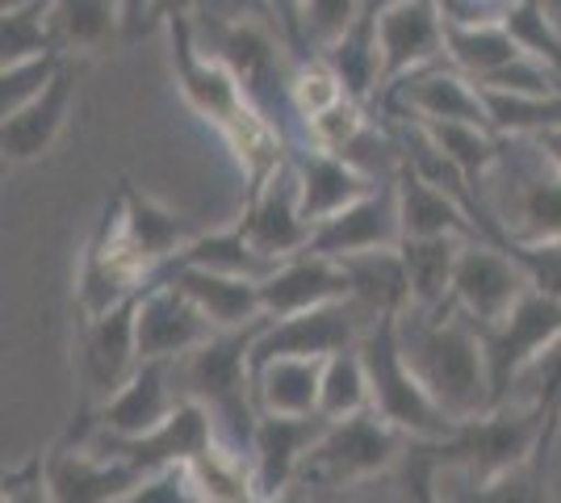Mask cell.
<instances>
[{
  "label": "cell",
  "instance_id": "obj_1",
  "mask_svg": "<svg viewBox=\"0 0 561 503\" xmlns=\"http://www.w3.org/2000/svg\"><path fill=\"white\" fill-rule=\"evenodd\" d=\"M164 30L172 38V72H176V89L185 96V105L231 147V156L243 168L248 193H252L289 160L294 147L285 144V130L264 118L231 68L197 43L193 18H172L164 22Z\"/></svg>",
  "mask_w": 561,
  "mask_h": 503
},
{
  "label": "cell",
  "instance_id": "obj_2",
  "mask_svg": "<svg viewBox=\"0 0 561 503\" xmlns=\"http://www.w3.org/2000/svg\"><path fill=\"white\" fill-rule=\"evenodd\" d=\"M398 340L423 390L436 399V408L453 424L494 411L486 344L478 323H469L457 307H440V311L407 307L398 315Z\"/></svg>",
  "mask_w": 561,
  "mask_h": 503
},
{
  "label": "cell",
  "instance_id": "obj_3",
  "mask_svg": "<svg viewBox=\"0 0 561 503\" xmlns=\"http://www.w3.org/2000/svg\"><path fill=\"white\" fill-rule=\"evenodd\" d=\"M260 328L264 323L243 328V332H218L197 353L172 361L181 399L210 411L218 445L243 461L252 454V436L260 424L256 386H252V344Z\"/></svg>",
  "mask_w": 561,
  "mask_h": 503
},
{
  "label": "cell",
  "instance_id": "obj_4",
  "mask_svg": "<svg viewBox=\"0 0 561 503\" xmlns=\"http://www.w3.org/2000/svg\"><path fill=\"white\" fill-rule=\"evenodd\" d=\"M202 18H210V34L193 22L197 43L210 55H218L234 72V80L243 84V93L252 96L260 114L289 135L285 118H294L289 114V80L298 68V55L285 47L277 25L260 22V18H222L214 9H202Z\"/></svg>",
  "mask_w": 561,
  "mask_h": 503
},
{
  "label": "cell",
  "instance_id": "obj_5",
  "mask_svg": "<svg viewBox=\"0 0 561 503\" xmlns=\"http://www.w3.org/2000/svg\"><path fill=\"white\" fill-rule=\"evenodd\" d=\"M558 432L561 428H553L537 408L503 403V408L486 411L478 420L457 424L448 441H436V445L423 441V445L432 449L436 466L445 475H457V479L466 482H491L499 475L515 470V466H524Z\"/></svg>",
  "mask_w": 561,
  "mask_h": 503
},
{
  "label": "cell",
  "instance_id": "obj_6",
  "mask_svg": "<svg viewBox=\"0 0 561 503\" xmlns=\"http://www.w3.org/2000/svg\"><path fill=\"white\" fill-rule=\"evenodd\" d=\"M360 357L369 369V386H374V415H381L390 428H398L407 441H448L453 436V420L436 408V399L423 390V382L415 378L411 361L402 353L398 340V315L377 319L374 328L360 340Z\"/></svg>",
  "mask_w": 561,
  "mask_h": 503
},
{
  "label": "cell",
  "instance_id": "obj_7",
  "mask_svg": "<svg viewBox=\"0 0 561 503\" xmlns=\"http://www.w3.org/2000/svg\"><path fill=\"white\" fill-rule=\"evenodd\" d=\"M407 445L411 441L374 411L352 415V420H335V424H328L323 441L314 445L298 487L310 482L319 491H344V487L381 479L386 470H394L407 457Z\"/></svg>",
  "mask_w": 561,
  "mask_h": 503
},
{
  "label": "cell",
  "instance_id": "obj_8",
  "mask_svg": "<svg viewBox=\"0 0 561 503\" xmlns=\"http://www.w3.org/2000/svg\"><path fill=\"white\" fill-rule=\"evenodd\" d=\"M139 298L122 302L114 311L80 319L76 335V378H80V415H93L101 403H110L130 374L139 369Z\"/></svg>",
  "mask_w": 561,
  "mask_h": 503
},
{
  "label": "cell",
  "instance_id": "obj_9",
  "mask_svg": "<svg viewBox=\"0 0 561 503\" xmlns=\"http://www.w3.org/2000/svg\"><path fill=\"white\" fill-rule=\"evenodd\" d=\"M524 151L512 156L503 139V160L494 172H503L512 202L494 210V222L503 227L507 243H549L561 240V176L540 156L533 139H519Z\"/></svg>",
  "mask_w": 561,
  "mask_h": 503
},
{
  "label": "cell",
  "instance_id": "obj_10",
  "mask_svg": "<svg viewBox=\"0 0 561 503\" xmlns=\"http://www.w3.org/2000/svg\"><path fill=\"white\" fill-rule=\"evenodd\" d=\"M478 332L486 344L494 408H503L512 399L519 374L561 340V302L540 289H528L507 311V319H499L494 328H478Z\"/></svg>",
  "mask_w": 561,
  "mask_h": 503
},
{
  "label": "cell",
  "instance_id": "obj_11",
  "mask_svg": "<svg viewBox=\"0 0 561 503\" xmlns=\"http://www.w3.org/2000/svg\"><path fill=\"white\" fill-rule=\"evenodd\" d=\"M374 323L360 315V307L344 298V302H328L314 311L289 315V319H264L256 344H252V369L264 361L277 357H306V361H328L344 348H356Z\"/></svg>",
  "mask_w": 561,
  "mask_h": 503
},
{
  "label": "cell",
  "instance_id": "obj_12",
  "mask_svg": "<svg viewBox=\"0 0 561 503\" xmlns=\"http://www.w3.org/2000/svg\"><path fill=\"white\" fill-rule=\"evenodd\" d=\"M528 289H533V282L515 264V256H507V248L486 240H466L461 256H457V273H453L448 307H457L478 328H494L499 319H507V311Z\"/></svg>",
  "mask_w": 561,
  "mask_h": 503
},
{
  "label": "cell",
  "instance_id": "obj_13",
  "mask_svg": "<svg viewBox=\"0 0 561 503\" xmlns=\"http://www.w3.org/2000/svg\"><path fill=\"white\" fill-rule=\"evenodd\" d=\"M377 55H381V93L407 76L445 64V13L440 0H394L377 13Z\"/></svg>",
  "mask_w": 561,
  "mask_h": 503
},
{
  "label": "cell",
  "instance_id": "obj_14",
  "mask_svg": "<svg viewBox=\"0 0 561 503\" xmlns=\"http://www.w3.org/2000/svg\"><path fill=\"white\" fill-rule=\"evenodd\" d=\"M239 231L248 236V243L264 252L268 261H289L310 248V218L302 210V190H298V172H294V151L289 160L264 181L256 190L248 193L243 202V215L234 218Z\"/></svg>",
  "mask_w": 561,
  "mask_h": 503
},
{
  "label": "cell",
  "instance_id": "obj_15",
  "mask_svg": "<svg viewBox=\"0 0 561 503\" xmlns=\"http://www.w3.org/2000/svg\"><path fill=\"white\" fill-rule=\"evenodd\" d=\"M331 420L323 415H260L252 454H248V482L252 503L277 500L302 482V470L314 445L323 441Z\"/></svg>",
  "mask_w": 561,
  "mask_h": 503
},
{
  "label": "cell",
  "instance_id": "obj_16",
  "mask_svg": "<svg viewBox=\"0 0 561 503\" xmlns=\"http://www.w3.org/2000/svg\"><path fill=\"white\" fill-rule=\"evenodd\" d=\"M135 328H139V361H181L218 335L202 307L172 277L147 282L139 294Z\"/></svg>",
  "mask_w": 561,
  "mask_h": 503
},
{
  "label": "cell",
  "instance_id": "obj_17",
  "mask_svg": "<svg viewBox=\"0 0 561 503\" xmlns=\"http://www.w3.org/2000/svg\"><path fill=\"white\" fill-rule=\"evenodd\" d=\"M96 454L126 461L135 470H164V466H197L202 457H210L218 449V428H214L210 411L181 399V408L168 415L160 428H151L147 436L135 441H110V436H89Z\"/></svg>",
  "mask_w": 561,
  "mask_h": 503
},
{
  "label": "cell",
  "instance_id": "obj_18",
  "mask_svg": "<svg viewBox=\"0 0 561 503\" xmlns=\"http://www.w3.org/2000/svg\"><path fill=\"white\" fill-rule=\"evenodd\" d=\"M402 243V215H398V185L386 181L348 210L319 222L310 236V252L331 256V261H352L369 252H394Z\"/></svg>",
  "mask_w": 561,
  "mask_h": 503
},
{
  "label": "cell",
  "instance_id": "obj_19",
  "mask_svg": "<svg viewBox=\"0 0 561 503\" xmlns=\"http://www.w3.org/2000/svg\"><path fill=\"white\" fill-rule=\"evenodd\" d=\"M176 408H181V390H176L172 361H142L130 374V382L122 386L110 403H101L89 420H93V436L135 441V436L160 428Z\"/></svg>",
  "mask_w": 561,
  "mask_h": 503
},
{
  "label": "cell",
  "instance_id": "obj_20",
  "mask_svg": "<svg viewBox=\"0 0 561 503\" xmlns=\"http://www.w3.org/2000/svg\"><path fill=\"white\" fill-rule=\"evenodd\" d=\"M43 461H47V487L55 503H117L142 479V470L135 466L96 454L84 432H76V441L55 445Z\"/></svg>",
  "mask_w": 561,
  "mask_h": 503
},
{
  "label": "cell",
  "instance_id": "obj_21",
  "mask_svg": "<svg viewBox=\"0 0 561 503\" xmlns=\"http://www.w3.org/2000/svg\"><path fill=\"white\" fill-rule=\"evenodd\" d=\"M348 298V268L319 252H298L289 261H280L264 282H260V302L264 319H289V315L314 311L328 302Z\"/></svg>",
  "mask_w": 561,
  "mask_h": 503
},
{
  "label": "cell",
  "instance_id": "obj_22",
  "mask_svg": "<svg viewBox=\"0 0 561 503\" xmlns=\"http://www.w3.org/2000/svg\"><path fill=\"white\" fill-rule=\"evenodd\" d=\"M386 101L402 105L411 122H469V126H491V110L482 89L469 80L466 72H457L453 64H436L423 72L407 76L402 84H394ZM494 130V126H491Z\"/></svg>",
  "mask_w": 561,
  "mask_h": 503
},
{
  "label": "cell",
  "instance_id": "obj_23",
  "mask_svg": "<svg viewBox=\"0 0 561 503\" xmlns=\"http://www.w3.org/2000/svg\"><path fill=\"white\" fill-rule=\"evenodd\" d=\"M76 84H80V64L71 55L68 68L55 76V84H50L47 93L34 96L25 110L4 118V126H0V147H4V160L9 164H34V160H43L50 147L59 144L71 105H76Z\"/></svg>",
  "mask_w": 561,
  "mask_h": 503
},
{
  "label": "cell",
  "instance_id": "obj_24",
  "mask_svg": "<svg viewBox=\"0 0 561 503\" xmlns=\"http://www.w3.org/2000/svg\"><path fill=\"white\" fill-rule=\"evenodd\" d=\"M398 215H402V240H482L478 222L466 210V202H457L445 185H436L432 176H423L420 168H402L398 172Z\"/></svg>",
  "mask_w": 561,
  "mask_h": 503
},
{
  "label": "cell",
  "instance_id": "obj_25",
  "mask_svg": "<svg viewBox=\"0 0 561 503\" xmlns=\"http://www.w3.org/2000/svg\"><path fill=\"white\" fill-rule=\"evenodd\" d=\"M294 172H298V190H302V210L310 227L328 222L340 210H348L352 202H360L365 193L377 190L360 168H352L344 156L335 151H319V147H294Z\"/></svg>",
  "mask_w": 561,
  "mask_h": 503
},
{
  "label": "cell",
  "instance_id": "obj_26",
  "mask_svg": "<svg viewBox=\"0 0 561 503\" xmlns=\"http://www.w3.org/2000/svg\"><path fill=\"white\" fill-rule=\"evenodd\" d=\"M156 277H172L185 289L188 298L202 307L218 332H243L264 323V302H260V282L248 277H227V273H210V268H160Z\"/></svg>",
  "mask_w": 561,
  "mask_h": 503
},
{
  "label": "cell",
  "instance_id": "obj_27",
  "mask_svg": "<svg viewBox=\"0 0 561 503\" xmlns=\"http://www.w3.org/2000/svg\"><path fill=\"white\" fill-rule=\"evenodd\" d=\"M117 197H122V231H126L130 248L151 264V273H160L181 248H188V243L202 236L185 215L160 206L156 197H142L130 185H122Z\"/></svg>",
  "mask_w": 561,
  "mask_h": 503
},
{
  "label": "cell",
  "instance_id": "obj_28",
  "mask_svg": "<svg viewBox=\"0 0 561 503\" xmlns=\"http://www.w3.org/2000/svg\"><path fill=\"white\" fill-rule=\"evenodd\" d=\"M553 441L558 436H549L524 466H515V470H507V475H499L491 482H466L440 470V500L445 503H553V491H549Z\"/></svg>",
  "mask_w": 561,
  "mask_h": 503
},
{
  "label": "cell",
  "instance_id": "obj_29",
  "mask_svg": "<svg viewBox=\"0 0 561 503\" xmlns=\"http://www.w3.org/2000/svg\"><path fill=\"white\" fill-rule=\"evenodd\" d=\"M260 415H319L323 361L277 357L252 369Z\"/></svg>",
  "mask_w": 561,
  "mask_h": 503
},
{
  "label": "cell",
  "instance_id": "obj_30",
  "mask_svg": "<svg viewBox=\"0 0 561 503\" xmlns=\"http://www.w3.org/2000/svg\"><path fill=\"white\" fill-rule=\"evenodd\" d=\"M445 59L466 72L473 84H486L499 72H507L512 64L524 59V47L512 38V30L503 22H478L457 25L445 22Z\"/></svg>",
  "mask_w": 561,
  "mask_h": 503
},
{
  "label": "cell",
  "instance_id": "obj_31",
  "mask_svg": "<svg viewBox=\"0 0 561 503\" xmlns=\"http://www.w3.org/2000/svg\"><path fill=\"white\" fill-rule=\"evenodd\" d=\"M348 268V298L360 307V315L377 323L386 315H402L411 307V282H407V268L402 256L394 252H369V256H352L340 261Z\"/></svg>",
  "mask_w": 561,
  "mask_h": 503
},
{
  "label": "cell",
  "instance_id": "obj_32",
  "mask_svg": "<svg viewBox=\"0 0 561 503\" xmlns=\"http://www.w3.org/2000/svg\"><path fill=\"white\" fill-rule=\"evenodd\" d=\"M50 25L64 55H93L126 43V18L117 0H50Z\"/></svg>",
  "mask_w": 561,
  "mask_h": 503
},
{
  "label": "cell",
  "instance_id": "obj_33",
  "mask_svg": "<svg viewBox=\"0 0 561 503\" xmlns=\"http://www.w3.org/2000/svg\"><path fill=\"white\" fill-rule=\"evenodd\" d=\"M461 248H466V240H457V236L398 243V256H402L407 282H411V307L415 311H440V307H448Z\"/></svg>",
  "mask_w": 561,
  "mask_h": 503
},
{
  "label": "cell",
  "instance_id": "obj_34",
  "mask_svg": "<svg viewBox=\"0 0 561 503\" xmlns=\"http://www.w3.org/2000/svg\"><path fill=\"white\" fill-rule=\"evenodd\" d=\"M176 264H185V268H210V273H227V277H248V282H264L280 261H268L264 252H256L248 243V236L239 231V222H231V227L202 231L164 268H176Z\"/></svg>",
  "mask_w": 561,
  "mask_h": 503
},
{
  "label": "cell",
  "instance_id": "obj_35",
  "mask_svg": "<svg viewBox=\"0 0 561 503\" xmlns=\"http://www.w3.org/2000/svg\"><path fill=\"white\" fill-rule=\"evenodd\" d=\"M374 411V386H369V369L360 357V344L344 348L335 357L323 361V399H319V415L323 420H352Z\"/></svg>",
  "mask_w": 561,
  "mask_h": 503
},
{
  "label": "cell",
  "instance_id": "obj_36",
  "mask_svg": "<svg viewBox=\"0 0 561 503\" xmlns=\"http://www.w3.org/2000/svg\"><path fill=\"white\" fill-rule=\"evenodd\" d=\"M486 110H491V126L507 139H533L549 126H561V93H491Z\"/></svg>",
  "mask_w": 561,
  "mask_h": 503
},
{
  "label": "cell",
  "instance_id": "obj_37",
  "mask_svg": "<svg viewBox=\"0 0 561 503\" xmlns=\"http://www.w3.org/2000/svg\"><path fill=\"white\" fill-rule=\"evenodd\" d=\"M71 55L47 50V55H30L18 64H0V118L25 110L34 96H43L55 84V76L68 68Z\"/></svg>",
  "mask_w": 561,
  "mask_h": 503
},
{
  "label": "cell",
  "instance_id": "obj_38",
  "mask_svg": "<svg viewBox=\"0 0 561 503\" xmlns=\"http://www.w3.org/2000/svg\"><path fill=\"white\" fill-rule=\"evenodd\" d=\"M59 50L55 43V25H50V0H22L4 9V50L0 64H18L30 55H47Z\"/></svg>",
  "mask_w": 561,
  "mask_h": 503
},
{
  "label": "cell",
  "instance_id": "obj_39",
  "mask_svg": "<svg viewBox=\"0 0 561 503\" xmlns=\"http://www.w3.org/2000/svg\"><path fill=\"white\" fill-rule=\"evenodd\" d=\"M344 96H348V89H344L340 72L331 68L323 55L298 59L294 80H289V114L302 122V126L310 118H319V114H328L331 105H340Z\"/></svg>",
  "mask_w": 561,
  "mask_h": 503
},
{
  "label": "cell",
  "instance_id": "obj_40",
  "mask_svg": "<svg viewBox=\"0 0 561 503\" xmlns=\"http://www.w3.org/2000/svg\"><path fill=\"white\" fill-rule=\"evenodd\" d=\"M503 25L512 30V38L524 47V55H533L561 76V30L558 18L545 9V0H515Z\"/></svg>",
  "mask_w": 561,
  "mask_h": 503
},
{
  "label": "cell",
  "instance_id": "obj_41",
  "mask_svg": "<svg viewBox=\"0 0 561 503\" xmlns=\"http://www.w3.org/2000/svg\"><path fill=\"white\" fill-rule=\"evenodd\" d=\"M507 403H528L537 408L553 428H561V340L553 348H545L515 382Z\"/></svg>",
  "mask_w": 561,
  "mask_h": 503
},
{
  "label": "cell",
  "instance_id": "obj_42",
  "mask_svg": "<svg viewBox=\"0 0 561 503\" xmlns=\"http://www.w3.org/2000/svg\"><path fill=\"white\" fill-rule=\"evenodd\" d=\"M117 503H210V495L193 466H164L147 470Z\"/></svg>",
  "mask_w": 561,
  "mask_h": 503
},
{
  "label": "cell",
  "instance_id": "obj_43",
  "mask_svg": "<svg viewBox=\"0 0 561 503\" xmlns=\"http://www.w3.org/2000/svg\"><path fill=\"white\" fill-rule=\"evenodd\" d=\"M360 18V0H302V30L310 55L331 50Z\"/></svg>",
  "mask_w": 561,
  "mask_h": 503
},
{
  "label": "cell",
  "instance_id": "obj_44",
  "mask_svg": "<svg viewBox=\"0 0 561 503\" xmlns=\"http://www.w3.org/2000/svg\"><path fill=\"white\" fill-rule=\"evenodd\" d=\"M369 126V110L360 105V101H352L344 96L340 105H331L328 114H319V118H310L302 126V144L306 147H319V151H344V147L360 135Z\"/></svg>",
  "mask_w": 561,
  "mask_h": 503
},
{
  "label": "cell",
  "instance_id": "obj_45",
  "mask_svg": "<svg viewBox=\"0 0 561 503\" xmlns=\"http://www.w3.org/2000/svg\"><path fill=\"white\" fill-rule=\"evenodd\" d=\"M507 256H515V264L528 273L533 289L549 294L561 302V240L549 243H503Z\"/></svg>",
  "mask_w": 561,
  "mask_h": 503
},
{
  "label": "cell",
  "instance_id": "obj_46",
  "mask_svg": "<svg viewBox=\"0 0 561 503\" xmlns=\"http://www.w3.org/2000/svg\"><path fill=\"white\" fill-rule=\"evenodd\" d=\"M407 503H445L440 500V466L423 441L407 445Z\"/></svg>",
  "mask_w": 561,
  "mask_h": 503
},
{
  "label": "cell",
  "instance_id": "obj_47",
  "mask_svg": "<svg viewBox=\"0 0 561 503\" xmlns=\"http://www.w3.org/2000/svg\"><path fill=\"white\" fill-rule=\"evenodd\" d=\"M0 503H55L47 487V461L30 457L25 466H13L0 487Z\"/></svg>",
  "mask_w": 561,
  "mask_h": 503
},
{
  "label": "cell",
  "instance_id": "obj_48",
  "mask_svg": "<svg viewBox=\"0 0 561 503\" xmlns=\"http://www.w3.org/2000/svg\"><path fill=\"white\" fill-rule=\"evenodd\" d=\"M515 0H440L445 22L478 25V22H503Z\"/></svg>",
  "mask_w": 561,
  "mask_h": 503
},
{
  "label": "cell",
  "instance_id": "obj_49",
  "mask_svg": "<svg viewBox=\"0 0 561 503\" xmlns=\"http://www.w3.org/2000/svg\"><path fill=\"white\" fill-rule=\"evenodd\" d=\"M268 13H273V25L285 38V47L294 50L298 59H310V47H306V30H302V0H268Z\"/></svg>",
  "mask_w": 561,
  "mask_h": 503
},
{
  "label": "cell",
  "instance_id": "obj_50",
  "mask_svg": "<svg viewBox=\"0 0 561 503\" xmlns=\"http://www.w3.org/2000/svg\"><path fill=\"white\" fill-rule=\"evenodd\" d=\"M117 4H122V18H126V43L156 30V0H117Z\"/></svg>",
  "mask_w": 561,
  "mask_h": 503
},
{
  "label": "cell",
  "instance_id": "obj_51",
  "mask_svg": "<svg viewBox=\"0 0 561 503\" xmlns=\"http://www.w3.org/2000/svg\"><path fill=\"white\" fill-rule=\"evenodd\" d=\"M206 9L222 13V18H260V22H273L268 0H206Z\"/></svg>",
  "mask_w": 561,
  "mask_h": 503
},
{
  "label": "cell",
  "instance_id": "obj_52",
  "mask_svg": "<svg viewBox=\"0 0 561 503\" xmlns=\"http://www.w3.org/2000/svg\"><path fill=\"white\" fill-rule=\"evenodd\" d=\"M533 144L540 147V156L553 164V172L561 176V126H549V130H540V135H533Z\"/></svg>",
  "mask_w": 561,
  "mask_h": 503
},
{
  "label": "cell",
  "instance_id": "obj_53",
  "mask_svg": "<svg viewBox=\"0 0 561 503\" xmlns=\"http://www.w3.org/2000/svg\"><path fill=\"white\" fill-rule=\"evenodd\" d=\"M390 4H394V0H360V18H356V25H360V30H374L377 13H381V9H390Z\"/></svg>",
  "mask_w": 561,
  "mask_h": 503
},
{
  "label": "cell",
  "instance_id": "obj_54",
  "mask_svg": "<svg viewBox=\"0 0 561 503\" xmlns=\"http://www.w3.org/2000/svg\"><path fill=\"white\" fill-rule=\"evenodd\" d=\"M260 503H314V500L306 495L302 487H294V491H285V495H277V500H260Z\"/></svg>",
  "mask_w": 561,
  "mask_h": 503
}]
</instances>
